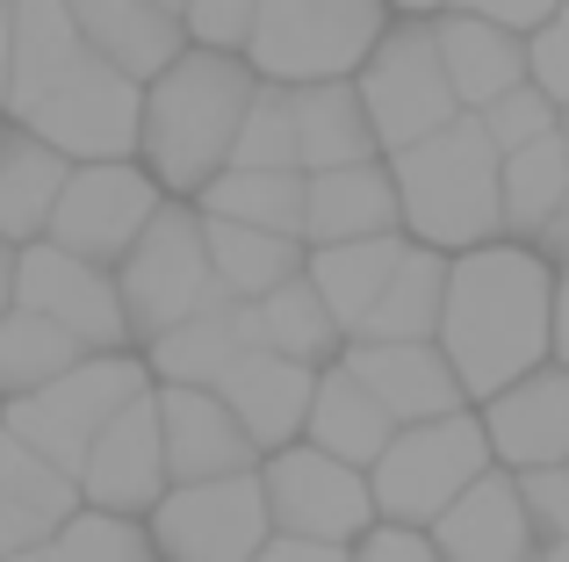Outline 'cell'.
Returning <instances> with one entry per match:
<instances>
[{
  "mask_svg": "<svg viewBox=\"0 0 569 562\" xmlns=\"http://www.w3.org/2000/svg\"><path fill=\"white\" fill-rule=\"evenodd\" d=\"M231 167L246 173H296V123H289V87H260L246 109V130L231 144Z\"/></svg>",
  "mask_w": 569,
  "mask_h": 562,
  "instance_id": "d590c367",
  "label": "cell"
},
{
  "mask_svg": "<svg viewBox=\"0 0 569 562\" xmlns=\"http://www.w3.org/2000/svg\"><path fill=\"white\" fill-rule=\"evenodd\" d=\"M339 368H347V375L389 411V425H426V419H455V411H469V397H461V382H455V368H447L440 347L347 339Z\"/></svg>",
  "mask_w": 569,
  "mask_h": 562,
  "instance_id": "2e32d148",
  "label": "cell"
},
{
  "mask_svg": "<svg viewBox=\"0 0 569 562\" xmlns=\"http://www.w3.org/2000/svg\"><path fill=\"white\" fill-rule=\"evenodd\" d=\"M440 310H447V253L411 245L389 274L382 303L368 310V324L353 339H382V347H432L440 339Z\"/></svg>",
  "mask_w": 569,
  "mask_h": 562,
  "instance_id": "f546056e",
  "label": "cell"
},
{
  "mask_svg": "<svg viewBox=\"0 0 569 562\" xmlns=\"http://www.w3.org/2000/svg\"><path fill=\"white\" fill-rule=\"evenodd\" d=\"M476 123H483V138L498 144V159H512V152H527V144L556 138L562 116H556V101H548V94H533V87H512V94H498L483 116H476Z\"/></svg>",
  "mask_w": 569,
  "mask_h": 562,
  "instance_id": "74e56055",
  "label": "cell"
},
{
  "mask_svg": "<svg viewBox=\"0 0 569 562\" xmlns=\"http://www.w3.org/2000/svg\"><path fill=\"white\" fill-rule=\"evenodd\" d=\"M548 361L569 368V281H556V324H548Z\"/></svg>",
  "mask_w": 569,
  "mask_h": 562,
  "instance_id": "bcb514c9",
  "label": "cell"
},
{
  "mask_svg": "<svg viewBox=\"0 0 569 562\" xmlns=\"http://www.w3.org/2000/svg\"><path fill=\"white\" fill-rule=\"evenodd\" d=\"M490 440L476 411L455 419H426V425H397L382 448V462L368 469V498H376L382 526H418L426 534L476 476H490Z\"/></svg>",
  "mask_w": 569,
  "mask_h": 562,
  "instance_id": "8992f818",
  "label": "cell"
},
{
  "mask_svg": "<svg viewBox=\"0 0 569 562\" xmlns=\"http://www.w3.org/2000/svg\"><path fill=\"white\" fill-rule=\"evenodd\" d=\"M562 281H569V274H562Z\"/></svg>",
  "mask_w": 569,
  "mask_h": 562,
  "instance_id": "94428289",
  "label": "cell"
},
{
  "mask_svg": "<svg viewBox=\"0 0 569 562\" xmlns=\"http://www.w3.org/2000/svg\"><path fill=\"white\" fill-rule=\"evenodd\" d=\"M310 390H318V368L274 361V353H238V361H231V375L217 382L223 411H231V419H238V433H246L252 448H260V462L303 440Z\"/></svg>",
  "mask_w": 569,
  "mask_h": 562,
  "instance_id": "ffe728a7",
  "label": "cell"
},
{
  "mask_svg": "<svg viewBox=\"0 0 569 562\" xmlns=\"http://www.w3.org/2000/svg\"><path fill=\"white\" fill-rule=\"evenodd\" d=\"M66 8H72V22H80L87 51H94L101 66L130 72L138 87L159 80V72H167L173 58L188 51L181 14L152 8V0H66Z\"/></svg>",
  "mask_w": 569,
  "mask_h": 562,
  "instance_id": "603a6c76",
  "label": "cell"
},
{
  "mask_svg": "<svg viewBox=\"0 0 569 562\" xmlns=\"http://www.w3.org/2000/svg\"><path fill=\"white\" fill-rule=\"evenodd\" d=\"M14 310V245H0V318Z\"/></svg>",
  "mask_w": 569,
  "mask_h": 562,
  "instance_id": "c3c4849f",
  "label": "cell"
},
{
  "mask_svg": "<svg viewBox=\"0 0 569 562\" xmlns=\"http://www.w3.org/2000/svg\"><path fill=\"white\" fill-rule=\"evenodd\" d=\"M152 411H159V448H167L173 483H217L260 469V448L238 433L217 390H152Z\"/></svg>",
  "mask_w": 569,
  "mask_h": 562,
  "instance_id": "e0dca14e",
  "label": "cell"
},
{
  "mask_svg": "<svg viewBox=\"0 0 569 562\" xmlns=\"http://www.w3.org/2000/svg\"><path fill=\"white\" fill-rule=\"evenodd\" d=\"M66 181L72 167L51 144H37L29 130H8V144H0V245H37L51 231Z\"/></svg>",
  "mask_w": 569,
  "mask_h": 562,
  "instance_id": "f1b7e54d",
  "label": "cell"
},
{
  "mask_svg": "<svg viewBox=\"0 0 569 562\" xmlns=\"http://www.w3.org/2000/svg\"><path fill=\"white\" fill-rule=\"evenodd\" d=\"M202 253H209V274L231 303H260L274 295L281 281L303 274V239H274V231H246V224H209L202 217Z\"/></svg>",
  "mask_w": 569,
  "mask_h": 562,
  "instance_id": "4dcf8cb0",
  "label": "cell"
},
{
  "mask_svg": "<svg viewBox=\"0 0 569 562\" xmlns=\"http://www.w3.org/2000/svg\"><path fill=\"white\" fill-rule=\"evenodd\" d=\"M72 483H80V505H87V512H116V520H144V512H152L159 498L173 491L167 448H159V411H152V397H138L130 411H116V419L101 425Z\"/></svg>",
  "mask_w": 569,
  "mask_h": 562,
  "instance_id": "5bb4252c",
  "label": "cell"
},
{
  "mask_svg": "<svg viewBox=\"0 0 569 562\" xmlns=\"http://www.w3.org/2000/svg\"><path fill=\"white\" fill-rule=\"evenodd\" d=\"M0 116H8V8H0Z\"/></svg>",
  "mask_w": 569,
  "mask_h": 562,
  "instance_id": "681fc988",
  "label": "cell"
},
{
  "mask_svg": "<svg viewBox=\"0 0 569 562\" xmlns=\"http://www.w3.org/2000/svg\"><path fill=\"white\" fill-rule=\"evenodd\" d=\"M8 562H58V549L43 541V549H22V555H8Z\"/></svg>",
  "mask_w": 569,
  "mask_h": 562,
  "instance_id": "f907efd6",
  "label": "cell"
},
{
  "mask_svg": "<svg viewBox=\"0 0 569 562\" xmlns=\"http://www.w3.org/2000/svg\"><path fill=\"white\" fill-rule=\"evenodd\" d=\"M527 87H533V94H548V101H556V116L569 109V37H562L556 22H548V29H533V37H527Z\"/></svg>",
  "mask_w": 569,
  "mask_h": 562,
  "instance_id": "60d3db41",
  "label": "cell"
},
{
  "mask_svg": "<svg viewBox=\"0 0 569 562\" xmlns=\"http://www.w3.org/2000/svg\"><path fill=\"white\" fill-rule=\"evenodd\" d=\"M556 138H562V144H569V109H562V123H556Z\"/></svg>",
  "mask_w": 569,
  "mask_h": 562,
  "instance_id": "db71d44e",
  "label": "cell"
},
{
  "mask_svg": "<svg viewBox=\"0 0 569 562\" xmlns=\"http://www.w3.org/2000/svg\"><path fill=\"white\" fill-rule=\"evenodd\" d=\"M87 347L72 332H58L51 318H37V310H8L0 318V397H37L51 390L66 368H80Z\"/></svg>",
  "mask_w": 569,
  "mask_h": 562,
  "instance_id": "836d02e7",
  "label": "cell"
},
{
  "mask_svg": "<svg viewBox=\"0 0 569 562\" xmlns=\"http://www.w3.org/2000/svg\"><path fill=\"white\" fill-rule=\"evenodd\" d=\"M260 498H267V526L289 541H332V549H353V541L376 526V498H368V476L318 448H281L260 462Z\"/></svg>",
  "mask_w": 569,
  "mask_h": 562,
  "instance_id": "8fae6325",
  "label": "cell"
},
{
  "mask_svg": "<svg viewBox=\"0 0 569 562\" xmlns=\"http://www.w3.org/2000/svg\"><path fill=\"white\" fill-rule=\"evenodd\" d=\"M0 8H8V0H0Z\"/></svg>",
  "mask_w": 569,
  "mask_h": 562,
  "instance_id": "680465c9",
  "label": "cell"
},
{
  "mask_svg": "<svg viewBox=\"0 0 569 562\" xmlns=\"http://www.w3.org/2000/svg\"><path fill=\"white\" fill-rule=\"evenodd\" d=\"M0 498H8L14 512H29V520H43L51 534L80 512V483H72L66 469H51L37 448H22L8 425H0Z\"/></svg>",
  "mask_w": 569,
  "mask_h": 562,
  "instance_id": "e575fe53",
  "label": "cell"
},
{
  "mask_svg": "<svg viewBox=\"0 0 569 562\" xmlns=\"http://www.w3.org/2000/svg\"><path fill=\"white\" fill-rule=\"evenodd\" d=\"M533 562H541V555H533Z\"/></svg>",
  "mask_w": 569,
  "mask_h": 562,
  "instance_id": "91938a15",
  "label": "cell"
},
{
  "mask_svg": "<svg viewBox=\"0 0 569 562\" xmlns=\"http://www.w3.org/2000/svg\"><path fill=\"white\" fill-rule=\"evenodd\" d=\"M411 253V239H361V245H318V253H303V281L318 289V303L332 310L339 332H361L368 310L382 303L389 274H397V260Z\"/></svg>",
  "mask_w": 569,
  "mask_h": 562,
  "instance_id": "83f0119b",
  "label": "cell"
},
{
  "mask_svg": "<svg viewBox=\"0 0 569 562\" xmlns=\"http://www.w3.org/2000/svg\"><path fill=\"white\" fill-rule=\"evenodd\" d=\"M152 8H167V14H181V0H152Z\"/></svg>",
  "mask_w": 569,
  "mask_h": 562,
  "instance_id": "11a10c76",
  "label": "cell"
},
{
  "mask_svg": "<svg viewBox=\"0 0 569 562\" xmlns=\"http://www.w3.org/2000/svg\"><path fill=\"white\" fill-rule=\"evenodd\" d=\"M289 123H296V173H339V167H368L376 130L361 116L353 80H325V87H289Z\"/></svg>",
  "mask_w": 569,
  "mask_h": 562,
  "instance_id": "cb8c5ba5",
  "label": "cell"
},
{
  "mask_svg": "<svg viewBox=\"0 0 569 562\" xmlns=\"http://www.w3.org/2000/svg\"><path fill=\"white\" fill-rule=\"evenodd\" d=\"M353 94H361V116L376 130V152L397 159L411 144H426L432 130L455 123V87L440 72V51H432V29L426 22H403L389 14L382 43L368 51V66L353 72Z\"/></svg>",
  "mask_w": 569,
  "mask_h": 562,
  "instance_id": "ba28073f",
  "label": "cell"
},
{
  "mask_svg": "<svg viewBox=\"0 0 569 562\" xmlns=\"http://www.w3.org/2000/svg\"><path fill=\"white\" fill-rule=\"evenodd\" d=\"M144 541H152V562H252L274 541L260 469L252 476H217V483H173L144 512Z\"/></svg>",
  "mask_w": 569,
  "mask_h": 562,
  "instance_id": "30bf717a",
  "label": "cell"
},
{
  "mask_svg": "<svg viewBox=\"0 0 569 562\" xmlns=\"http://www.w3.org/2000/svg\"><path fill=\"white\" fill-rule=\"evenodd\" d=\"M252 562H353V549H332V541H289V534H274Z\"/></svg>",
  "mask_w": 569,
  "mask_h": 562,
  "instance_id": "ee69618b",
  "label": "cell"
},
{
  "mask_svg": "<svg viewBox=\"0 0 569 562\" xmlns=\"http://www.w3.org/2000/svg\"><path fill=\"white\" fill-rule=\"evenodd\" d=\"M8 130H14V123H8V116H0V144H8Z\"/></svg>",
  "mask_w": 569,
  "mask_h": 562,
  "instance_id": "9f6ffc18",
  "label": "cell"
},
{
  "mask_svg": "<svg viewBox=\"0 0 569 562\" xmlns=\"http://www.w3.org/2000/svg\"><path fill=\"white\" fill-rule=\"evenodd\" d=\"M353 562H440L432 555V541L418 534V526H368L361 541H353Z\"/></svg>",
  "mask_w": 569,
  "mask_h": 562,
  "instance_id": "7bdbcfd3",
  "label": "cell"
},
{
  "mask_svg": "<svg viewBox=\"0 0 569 562\" xmlns=\"http://www.w3.org/2000/svg\"><path fill=\"white\" fill-rule=\"evenodd\" d=\"M238 310H246V347L252 353H274V361H296V368H332L347 353V332L332 324V310L318 303V289L303 274L281 281L260 303H238Z\"/></svg>",
  "mask_w": 569,
  "mask_h": 562,
  "instance_id": "484cf974",
  "label": "cell"
},
{
  "mask_svg": "<svg viewBox=\"0 0 569 562\" xmlns=\"http://www.w3.org/2000/svg\"><path fill=\"white\" fill-rule=\"evenodd\" d=\"M159 181L138 167V159H109V167H72L66 195H58L51 210V231H43V245H58V253L87 260V268H109L130 253V245L144 239V224L159 217Z\"/></svg>",
  "mask_w": 569,
  "mask_h": 562,
  "instance_id": "7c38bea8",
  "label": "cell"
},
{
  "mask_svg": "<svg viewBox=\"0 0 569 562\" xmlns=\"http://www.w3.org/2000/svg\"><path fill=\"white\" fill-rule=\"evenodd\" d=\"M389 411L376 404V397L361 390V382L347 375V368H318V390H310V419H303V448H318V454H332V462H347V469H376L382 462V448H389Z\"/></svg>",
  "mask_w": 569,
  "mask_h": 562,
  "instance_id": "d4e9b609",
  "label": "cell"
},
{
  "mask_svg": "<svg viewBox=\"0 0 569 562\" xmlns=\"http://www.w3.org/2000/svg\"><path fill=\"white\" fill-rule=\"evenodd\" d=\"M0 411H8V397H0Z\"/></svg>",
  "mask_w": 569,
  "mask_h": 562,
  "instance_id": "6f0895ef",
  "label": "cell"
},
{
  "mask_svg": "<svg viewBox=\"0 0 569 562\" xmlns=\"http://www.w3.org/2000/svg\"><path fill=\"white\" fill-rule=\"evenodd\" d=\"M519 483V505H527V526L541 549H556V541H569V469H527Z\"/></svg>",
  "mask_w": 569,
  "mask_h": 562,
  "instance_id": "ab89813d",
  "label": "cell"
},
{
  "mask_svg": "<svg viewBox=\"0 0 569 562\" xmlns=\"http://www.w3.org/2000/svg\"><path fill=\"white\" fill-rule=\"evenodd\" d=\"M260 94V72L231 51H188L159 80H144V116H138V167L159 181V195L194 202L223 167L246 130V109Z\"/></svg>",
  "mask_w": 569,
  "mask_h": 562,
  "instance_id": "7a4b0ae2",
  "label": "cell"
},
{
  "mask_svg": "<svg viewBox=\"0 0 569 562\" xmlns=\"http://www.w3.org/2000/svg\"><path fill=\"white\" fill-rule=\"evenodd\" d=\"M382 8H389V14H403V22H432L447 0H382Z\"/></svg>",
  "mask_w": 569,
  "mask_h": 562,
  "instance_id": "7dc6e473",
  "label": "cell"
},
{
  "mask_svg": "<svg viewBox=\"0 0 569 562\" xmlns=\"http://www.w3.org/2000/svg\"><path fill=\"white\" fill-rule=\"evenodd\" d=\"M252 14H260V0H181V37L194 43V51H231V58H246Z\"/></svg>",
  "mask_w": 569,
  "mask_h": 562,
  "instance_id": "f35d334b",
  "label": "cell"
},
{
  "mask_svg": "<svg viewBox=\"0 0 569 562\" xmlns=\"http://www.w3.org/2000/svg\"><path fill=\"white\" fill-rule=\"evenodd\" d=\"M490 440V462L505 476H527V469H569V368H533L527 382L498 390L490 404H476Z\"/></svg>",
  "mask_w": 569,
  "mask_h": 562,
  "instance_id": "9a60e30c",
  "label": "cell"
},
{
  "mask_svg": "<svg viewBox=\"0 0 569 562\" xmlns=\"http://www.w3.org/2000/svg\"><path fill=\"white\" fill-rule=\"evenodd\" d=\"M116 295H123V318H130V347H152L167 339L173 324L202 318V310L231 303L209 274V253H202V217L194 202H159V217L144 224V239L116 260Z\"/></svg>",
  "mask_w": 569,
  "mask_h": 562,
  "instance_id": "5b68a950",
  "label": "cell"
},
{
  "mask_svg": "<svg viewBox=\"0 0 569 562\" xmlns=\"http://www.w3.org/2000/svg\"><path fill=\"white\" fill-rule=\"evenodd\" d=\"M556 29H562V37H569V0H562V14H556Z\"/></svg>",
  "mask_w": 569,
  "mask_h": 562,
  "instance_id": "f5cc1de1",
  "label": "cell"
},
{
  "mask_svg": "<svg viewBox=\"0 0 569 562\" xmlns=\"http://www.w3.org/2000/svg\"><path fill=\"white\" fill-rule=\"evenodd\" d=\"M138 116L144 87L130 72L87 58L72 80H58L37 109L14 116V130H29L37 144H51L66 167H109V159H138Z\"/></svg>",
  "mask_w": 569,
  "mask_h": 562,
  "instance_id": "9c48e42d",
  "label": "cell"
},
{
  "mask_svg": "<svg viewBox=\"0 0 569 562\" xmlns=\"http://www.w3.org/2000/svg\"><path fill=\"white\" fill-rule=\"evenodd\" d=\"M87 58L94 51L66 0H8V123L37 109L58 80H72Z\"/></svg>",
  "mask_w": 569,
  "mask_h": 562,
  "instance_id": "7402d4cb",
  "label": "cell"
},
{
  "mask_svg": "<svg viewBox=\"0 0 569 562\" xmlns=\"http://www.w3.org/2000/svg\"><path fill=\"white\" fill-rule=\"evenodd\" d=\"M361 239H403L397 217V181L382 159L339 173H310L303 181V245H361Z\"/></svg>",
  "mask_w": 569,
  "mask_h": 562,
  "instance_id": "44dd1931",
  "label": "cell"
},
{
  "mask_svg": "<svg viewBox=\"0 0 569 562\" xmlns=\"http://www.w3.org/2000/svg\"><path fill=\"white\" fill-rule=\"evenodd\" d=\"M426 541H432L440 562H533L541 555V541H533V526H527V505H519V483L505 476V469L476 476L469 491L426 526Z\"/></svg>",
  "mask_w": 569,
  "mask_h": 562,
  "instance_id": "ac0fdd59",
  "label": "cell"
},
{
  "mask_svg": "<svg viewBox=\"0 0 569 562\" xmlns=\"http://www.w3.org/2000/svg\"><path fill=\"white\" fill-rule=\"evenodd\" d=\"M14 310H37L58 332H72L87 353H138L130 347V318L123 295H116L109 268H87V260L58 253V245H14Z\"/></svg>",
  "mask_w": 569,
  "mask_h": 562,
  "instance_id": "4fadbf2b",
  "label": "cell"
},
{
  "mask_svg": "<svg viewBox=\"0 0 569 562\" xmlns=\"http://www.w3.org/2000/svg\"><path fill=\"white\" fill-rule=\"evenodd\" d=\"M533 253H541V260H548V268H556V274H569V195H562L556 224L541 231V245H533Z\"/></svg>",
  "mask_w": 569,
  "mask_h": 562,
  "instance_id": "f6af8a7d",
  "label": "cell"
},
{
  "mask_svg": "<svg viewBox=\"0 0 569 562\" xmlns=\"http://www.w3.org/2000/svg\"><path fill=\"white\" fill-rule=\"evenodd\" d=\"M138 397H152L144 353H87V361L66 368L51 390L14 397V404L0 411V425H8L22 448H37L51 469L80 476V462H87V448H94V433L116 419V411H130Z\"/></svg>",
  "mask_w": 569,
  "mask_h": 562,
  "instance_id": "52a82bcc",
  "label": "cell"
},
{
  "mask_svg": "<svg viewBox=\"0 0 569 562\" xmlns=\"http://www.w3.org/2000/svg\"><path fill=\"white\" fill-rule=\"evenodd\" d=\"M58 562H152V541H144V520H116V512H72L51 534Z\"/></svg>",
  "mask_w": 569,
  "mask_h": 562,
  "instance_id": "8d00e7d4",
  "label": "cell"
},
{
  "mask_svg": "<svg viewBox=\"0 0 569 562\" xmlns=\"http://www.w3.org/2000/svg\"><path fill=\"white\" fill-rule=\"evenodd\" d=\"M382 167L397 181V217L411 245H432V253L455 260L505 239V195H498L505 159L476 116H455L447 130H432L426 144L382 159Z\"/></svg>",
  "mask_w": 569,
  "mask_h": 562,
  "instance_id": "3957f363",
  "label": "cell"
},
{
  "mask_svg": "<svg viewBox=\"0 0 569 562\" xmlns=\"http://www.w3.org/2000/svg\"><path fill=\"white\" fill-rule=\"evenodd\" d=\"M556 268L533 245H476V253L447 260V310H440V339L461 397L490 404L498 390L527 382L533 368H548V324H556Z\"/></svg>",
  "mask_w": 569,
  "mask_h": 562,
  "instance_id": "6da1fadb",
  "label": "cell"
},
{
  "mask_svg": "<svg viewBox=\"0 0 569 562\" xmlns=\"http://www.w3.org/2000/svg\"><path fill=\"white\" fill-rule=\"evenodd\" d=\"M447 8L461 14H483V22L512 29V37H533V29H548L562 14V0H447Z\"/></svg>",
  "mask_w": 569,
  "mask_h": 562,
  "instance_id": "b9f144b4",
  "label": "cell"
},
{
  "mask_svg": "<svg viewBox=\"0 0 569 562\" xmlns=\"http://www.w3.org/2000/svg\"><path fill=\"white\" fill-rule=\"evenodd\" d=\"M426 29H432V51H440V72L455 87L461 116H483L498 94L527 87V37L483 22V14H461V8H440Z\"/></svg>",
  "mask_w": 569,
  "mask_h": 562,
  "instance_id": "d6986e66",
  "label": "cell"
},
{
  "mask_svg": "<svg viewBox=\"0 0 569 562\" xmlns=\"http://www.w3.org/2000/svg\"><path fill=\"white\" fill-rule=\"evenodd\" d=\"M194 217H209V224H246V231H274V239H303V173L223 167L217 181L194 195Z\"/></svg>",
  "mask_w": 569,
  "mask_h": 562,
  "instance_id": "1f68e13d",
  "label": "cell"
},
{
  "mask_svg": "<svg viewBox=\"0 0 569 562\" xmlns=\"http://www.w3.org/2000/svg\"><path fill=\"white\" fill-rule=\"evenodd\" d=\"M498 195H505V239L541 245V231L556 224V210L569 195V144L541 138V144H527V152H512L505 173H498Z\"/></svg>",
  "mask_w": 569,
  "mask_h": 562,
  "instance_id": "d6a6232c",
  "label": "cell"
},
{
  "mask_svg": "<svg viewBox=\"0 0 569 562\" xmlns=\"http://www.w3.org/2000/svg\"><path fill=\"white\" fill-rule=\"evenodd\" d=\"M238 353H252L246 347V310L217 303V310H202V318L173 324L167 339H152V347H144V375H152V390H217Z\"/></svg>",
  "mask_w": 569,
  "mask_h": 562,
  "instance_id": "4316f807",
  "label": "cell"
},
{
  "mask_svg": "<svg viewBox=\"0 0 569 562\" xmlns=\"http://www.w3.org/2000/svg\"><path fill=\"white\" fill-rule=\"evenodd\" d=\"M541 562H569V541H556V549H541Z\"/></svg>",
  "mask_w": 569,
  "mask_h": 562,
  "instance_id": "816d5d0a",
  "label": "cell"
},
{
  "mask_svg": "<svg viewBox=\"0 0 569 562\" xmlns=\"http://www.w3.org/2000/svg\"><path fill=\"white\" fill-rule=\"evenodd\" d=\"M389 8L382 0H260L246 37V66L260 87H325L353 80L368 51L382 43Z\"/></svg>",
  "mask_w": 569,
  "mask_h": 562,
  "instance_id": "277c9868",
  "label": "cell"
}]
</instances>
